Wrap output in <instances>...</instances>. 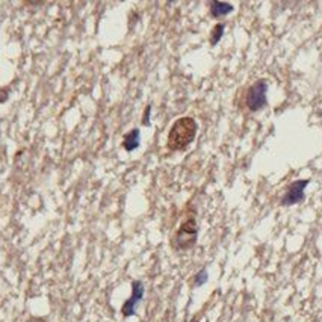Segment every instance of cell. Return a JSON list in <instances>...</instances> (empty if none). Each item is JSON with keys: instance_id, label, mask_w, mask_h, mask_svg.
<instances>
[{"instance_id": "cell-1", "label": "cell", "mask_w": 322, "mask_h": 322, "mask_svg": "<svg viewBox=\"0 0 322 322\" xmlns=\"http://www.w3.org/2000/svg\"><path fill=\"white\" fill-rule=\"evenodd\" d=\"M197 123L191 117H182L176 120V123L171 126L168 133L167 145L171 151H183L192 144V141L197 136Z\"/></svg>"}, {"instance_id": "cell-2", "label": "cell", "mask_w": 322, "mask_h": 322, "mask_svg": "<svg viewBox=\"0 0 322 322\" xmlns=\"http://www.w3.org/2000/svg\"><path fill=\"white\" fill-rule=\"evenodd\" d=\"M197 236H198V222L195 216L186 218L182 224L180 229L177 230L176 235V245L179 250H191L195 242H197Z\"/></svg>"}, {"instance_id": "cell-3", "label": "cell", "mask_w": 322, "mask_h": 322, "mask_svg": "<svg viewBox=\"0 0 322 322\" xmlns=\"http://www.w3.org/2000/svg\"><path fill=\"white\" fill-rule=\"evenodd\" d=\"M266 92H268L266 80H257L256 83H253L250 86L248 94H247V106L251 112H257L266 106V103H268Z\"/></svg>"}, {"instance_id": "cell-4", "label": "cell", "mask_w": 322, "mask_h": 322, "mask_svg": "<svg viewBox=\"0 0 322 322\" xmlns=\"http://www.w3.org/2000/svg\"><path fill=\"white\" fill-rule=\"evenodd\" d=\"M144 292H145V287H144L142 281H139V280L132 281V295L121 307V313H123L124 318H130V316H133L136 313V307L142 301Z\"/></svg>"}, {"instance_id": "cell-5", "label": "cell", "mask_w": 322, "mask_h": 322, "mask_svg": "<svg viewBox=\"0 0 322 322\" xmlns=\"http://www.w3.org/2000/svg\"><path fill=\"white\" fill-rule=\"evenodd\" d=\"M310 180L309 179H303V180H297L294 183L289 185L287 191L284 194L283 200H281V206H294L298 204L304 200V191L309 186Z\"/></svg>"}, {"instance_id": "cell-6", "label": "cell", "mask_w": 322, "mask_h": 322, "mask_svg": "<svg viewBox=\"0 0 322 322\" xmlns=\"http://www.w3.org/2000/svg\"><path fill=\"white\" fill-rule=\"evenodd\" d=\"M235 6L229 2H219V0H213L210 3V15L213 18H219L224 15H229L230 12H233Z\"/></svg>"}, {"instance_id": "cell-7", "label": "cell", "mask_w": 322, "mask_h": 322, "mask_svg": "<svg viewBox=\"0 0 322 322\" xmlns=\"http://www.w3.org/2000/svg\"><path fill=\"white\" fill-rule=\"evenodd\" d=\"M139 144H141V132H139V129H132L127 135H124L123 148L126 151L130 153V151L136 150L139 147Z\"/></svg>"}, {"instance_id": "cell-8", "label": "cell", "mask_w": 322, "mask_h": 322, "mask_svg": "<svg viewBox=\"0 0 322 322\" xmlns=\"http://www.w3.org/2000/svg\"><path fill=\"white\" fill-rule=\"evenodd\" d=\"M224 29H226V26H224L222 23H219V24H216V26L213 27V30H212V34H210V44H212V46H216V44L221 41V38H222V35H224Z\"/></svg>"}, {"instance_id": "cell-9", "label": "cell", "mask_w": 322, "mask_h": 322, "mask_svg": "<svg viewBox=\"0 0 322 322\" xmlns=\"http://www.w3.org/2000/svg\"><path fill=\"white\" fill-rule=\"evenodd\" d=\"M207 280H209V272H207V269H201V271L197 272V275L194 277V286H195V287H201V286H204V284L207 283Z\"/></svg>"}, {"instance_id": "cell-10", "label": "cell", "mask_w": 322, "mask_h": 322, "mask_svg": "<svg viewBox=\"0 0 322 322\" xmlns=\"http://www.w3.org/2000/svg\"><path fill=\"white\" fill-rule=\"evenodd\" d=\"M150 112H151V106H147L145 112H144V117H142V124L144 126H150Z\"/></svg>"}, {"instance_id": "cell-11", "label": "cell", "mask_w": 322, "mask_h": 322, "mask_svg": "<svg viewBox=\"0 0 322 322\" xmlns=\"http://www.w3.org/2000/svg\"><path fill=\"white\" fill-rule=\"evenodd\" d=\"M8 94H9V88H2L0 89V103H5L8 100Z\"/></svg>"}, {"instance_id": "cell-12", "label": "cell", "mask_w": 322, "mask_h": 322, "mask_svg": "<svg viewBox=\"0 0 322 322\" xmlns=\"http://www.w3.org/2000/svg\"><path fill=\"white\" fill-rule=\"evenodd\" d=\"M192 322H197V319H194V321H192Z\"/></svg>"}]
</instances>
